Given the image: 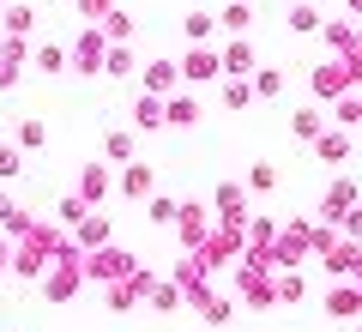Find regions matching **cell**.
Masks as SVG:
<instances>
[{
  "instance_id": "1",
  "label": "cell",
  "mask_w": 362,
  "mask_h": 332,
  "mask_svg": "<svg viewBox=\"0 0 362 332\" xmlns=\"http://www.w3.org/2000/svg\"><path fill=\"white\" fill-rule=\"evenodd\" d=\"M133 254L127 248H97V254H90V266H85V278H97V284H121V278H133Z\"/></svg>"
},
{
  "instance_id": "2",
  "label": "cell",
  "mask_w": 362,
  "mask_h": 332,
  "mask_svg": "<svg viewBox=\"0 0 362 332\" xmlns=\"http://www.w3.org/2000/svg\"><path fill=\"white\" fill-rule=\"evenodd\" d=\"M350 212H356V188H350V181H332V188H326V200H320V217L344 224Z\"/></svg>"
},
{
  "instance_id": "3",
  "label": "cell",
  "mask_w": 362,
  "mask_h": 332,
  "mask_svg": "<svg viewBox=\"0 0 362 332\" xmlns=\"http://www.w3.org/2000/svg\"><path fill=\"white\" fill-rule=\"evenodd\" d=\"M181 242H187V248H206L211 242V230H206V224H211V217H206V205H181Z\"/></svg>"
},
{
  "instance_id": "4",
  "label": "cell",
  "mask_w": 362,
  "mask_h": 332,
  "mask_svg": "<svg viewBox=\"0 0 362 332\" xmlns=\"http://www.w3.org/2000/svg\"><path fill=\"white\" fill-rule=\"evenodd\" d=\"M151 164H127L121 169V193H127V200H145V193H151Z\"/></svg>"
},
{
  "instance_id": "5",
  "label": "cell",
  "mask_w": 362,
  "mask_h": 332,
  "mask_svg": "<svg viewBox=\"0 0 362 332\" xmlns=\"http://www.w3.org/2000/svg\"><path fill=\"white\" fill-rule=\"evenodd\" d=\"M97 61H103V37H97V30H85V37L73 42V67H78V73H90Z\"/></svg>"
},
{
  "instance_id": "6",
  "label": "cell",
  "mask_w": 362,
  "mask_h": 332,
  "mask_svg": "<svg viewBox=\"0 0 362 332\" xmlns=\"http://www.w3.org/2000/svg\"><path fill=\"white\" fill-rule=\"evenodd\" d=\"M218 61H223V73H254V42H247V37H235L230 49L218 55Z\"/></svg>"
},
{
  "instance_id": "7",
  "label": "cell",
  "mask_w": 362,
  "mask_h": 332,
  "mask_svg": "<svg viewBox=\"0 0 362 332\" xmlns=\"http://www.w3.org/2000/svg\"><path fill=\"white\" fill-rule=\"evenodd\" d=\"M181 73L199 85V79H218V73H223V61H218L211 49H199V55H187V61H181Z\"/></svg>"
},
{
  "instance_id": "8",
  "label": "cell",
  "mask_w": 362,
  "mask_h": 332,
  "mask_svg": "<svg viewBox=\"0 0 362 332\" xmlns=\"http://www.w3.org/2000/svg\"><path fill=\"white\" fill-rule=\"evenodd\" d=\"M326 314H362V290L332 284V290H326Z\"/></svg>"
},
{
  "instance_id": "9",
  "label": "cell",
  "mask_w": 362,
  "mask_h": 332,
  "mask_svg": "<svg viewBox=\"0 0 362 332\" xmlns=\"http://www.w3.org/2000/svg\"><path fill=\"white\" fill-rule=\"evenodd\" d=\"M218 30H230V37H242V30H254V6H247V0H235V6H223Z\"/></svg>"
},
{
  "instance_id": "10",
  "label": "cell",
  "mask_w": 362,
  "mask_h": 332,
  "mask_svg": "<svg viewBox=\"0 0 362 332\" xmlns=\"http://www.w3.org/2000/svg\"><path fill=\"white\" fill-rule=\"evenodd\" d=\"M175 79H181L175 61H151L145 67V91H175Z\"/></svg>"
},
{
  "instance_id": "11",
  "label": "cell",
  "mask_w": 362,
  "mask_h": 332,
  "mask_svg": "<svg viewBox=\"0 0 362 332\" xmlns=\"http://www.w3.org/2000/svg\"><path fill=\"white\" fill-rule=\"evenodd\" d=\"M163 121H169V127H187V121H199V103L194 97H169L163 103Z\"/></svg>"
},
{
  "instance_id": "12",
  "label": "cell",
  "mask_w": 362,
  "mask_h": 332,
  "mask_svg": "<svg viewBox=\"0 0 362 332\" xmlns=\"http://www.w3.org/2000/svg\"><path fill=\"white\" fill-rule=\"evenodd\" d=\"M103 193H109V169H103V164H90L85 181H78V200H103Z\"/></svg>"
},
{
  "instance_id": "13",
  "label": "cell",
  "mask_w": 362,
  "mask_h": 332,
  "mask_svg": "<svg viewBox=\"0 0 362 332\" xmlns=\"http://www.w3.org/2000/svg\"><path fill=\"white\" fill-rule=\"evenodd\" d=\"M78 242L85 248H109V224L103 217H85V224H78Z\"/></svg>"
},
{
  "instance_id": "14",
  "label": "cell",
  "mask_w": 362,
  "mask_h": 332,
  "mask_svg": "<svg viewBox=\"0 0 362 332\" xmlns=\"http://www.w3.org/2000/svg\"><path fill=\"white\" fill-rule=\"evenodd\" d=\"M223 103H230V109H247V103H254V85H247V79H223Z\"/></svg>"
},
{
  "instance_id": "15",
  "label": "cell",
  "mask_w": 362,
  "mask_h": 332,
  "mask_svg": "<svg viewBox=\"0 0 362 332\" xmlns=\"http://www.w3.org/2000/svg\"><path fill=\"white\" fill-rule=\"evenodd\" d=\"M314 151H320L326 164H338V157L350 151V139H344V133H320V139H314Z\"/></svg>"
},
{
  "instance_id": "16",
  "label": "cell",
  "mask_w": 362,
  "mask_h": 332,
  "mask_svg": "<svg viewBox=\"0 0 362 332\" xmlns=\"http://www.w3.org/2000/svg\"><path fill=\"white\" fill-rule=\"evenodd\" d=\"M290 127H296V139H308V145H314V139H320V133H326L314 109H296V121H290Z\"/></svg>"
},
{
  "instance_id": "17",
  "label": "cell",
  "mask_w": 362,
  "mask_h": 332,
  "mask_svg": "<svg viewBox=\"0 0 362 332\" xmlns=\"http://www.w3.org/2000/svg\"><path fill=\"white\" fill-rule=\"evenodd\" d=\"M278 91H284V73L259 67V73H254V97H278Z\"/></svg>"
},
{
  "instance_id": "18",
  "label": "cell",
  "mask_w": 362,
  "mask_h": 332,
  "mask_svg": "<svg viewBox=\"0 0 362 332\" xmlns=\"http://www.w3.org/2000/svg\"><path fill=\"white\" fill-rule=\"evenodd\" d=\"M247 188H254V193H272V188H278V169H272V164H254V169H247Z\"/></svg>"
},
{
  "instance_id": "19",
  "label": "cell",
  "mask_w": 362,
  "mask_h": 332,
  "mask_svg": "<svg viewBox=\"0 0 362 332\" xmlns=\"http://www.w3.org/2000/svg\"><path fill=\"white\" fill-rule=\"evenodd\" d=\"M133 115H139V127H163V103H157V97H139Z\"/></svg>"
},
{
  "instance_id": "20",
  "label": "cell",
  "mask_w": 362,
  "mask_h": 332,
  "mask_svg": "<svg viewBox=\"0 0 362 332\" xmlns=\"http://www.w3.org/2000/svg\"><path fill=\"white\" fill-rule=\"evenodd\" d=\"M187 37H194V42L218 37V18H206V13H187Z\"/></svg>"
},
{
  "instance_id": "21",
  "label": "cell",
  "mask_w": 362,
  "mask_h": 332,
  "mask_svg": "<svg viewBox=\"0 0 362 332\" xmlns=\"http://www.w3.org/2000/svg\"><path fill=\"white\" fill-rule=\"evenodd\" d=\"M42 139H49V127H42V121H18V145H25V151H37Z\"/></svg>"
},
{
  "instance_id": "22",
  "label": "cell",
  "mask_w": 362,
  "mask_h": 332,
  "mask_svg": "<svg viewBox=\"0 0 362 332\" xmlns=\"http://www.w3.org/2000/svg\"><path fill=\"white\" fill-rule=\"evenodd\" d=\"M314 25H320V18H314V6H290V30H296V37H308Z\"/></svg>"
},
{
  "instance_id": "23",
  "label": "cell",
  "mask_w": 362,
  "mask_h": 332,
  "mask_svg": "<svg viewBox=\"0 0 362 332\" xmlns=\"http://www.w3.org/2000/svg\"><path fill=\"white\" fill-rule=\"evenodd\" d=\"M145 296H151L157 308H175V302H181V290H175V284H151V290H145Z\"/></svg>"
},
{
  "instance_id": "24",
  "label": "cell",
  "mask_w": 362,
  "mask_h": 332,
  "mask_svg": "<svg viewBox=\"0 0 362 332\" xmlns=\"http://www.w3.org/2000/svg\"><path fill=\"white\" fill-rule=\"evenodd\" d=\"M6 30H13V37H25V30H30V6H13V13H6Z\"/></svg>"
},
{
  "instance_id": "25",
  "label": "cell",
  "mask_w": 362,
  "mask_h": 332,
  "mask_svg": "<svg viewBox=\"0 0 362 332\" xmlns=\"http://www.w3.org/2000/svg\"><path fill=\"white\" fill-rule=\"evenodd\" d=\"M109 157H115V164L133 157V133H109Z\"/></svg>"
},
{
  "instance_id": "26",
  "label": "cell",
  "mask_w": 362,
  "mask_h": 332,
  "mask_svg": "<svg viewBox=\"0 0 362 332\" xmlns=\"http://www.w3.org/2000/svg\"><path fill=\"white\" fill-rule=\"evenodd\" d=\"M37 61L49 67V73H61V67H66V55H61V49H54V42H49V49H37Z\"/></svg>"
},
{
  "instance_id": "27",
  "label": "cell",
  "mask_w": 362,
  "mask_h": 332,
  "mask_svg": "<svg viewBox=\"0 0 362 332\" xmlns=\"http://www.w3.org/2000/svg\"><path fill=\"white\" fill-rule=\"evenodd\" d=\"M103 67H109V73H127V67H133V55H127V49H115V55H103Z\"/></svg>"
},
{
  "instance_id": "28",
  "label": "cell",
  "mask_w": 362,
  "mask_h": 332,
  "mask_svg": "<svg viewBox=\"0 0 362 332\" xmlns=\"http://www.w3.org/2000/svg\"><path fill=\"white\" fill-rule=\"evenodd\" d=\"M103 30H109V37H115V42H121V37H127L133 25H127V18H121V13H109V18H103Z\"/></svg>"
},
{
  "instance_id": "29",
  "label": "cell",
  "mask_w": 362,
  "mask_h": 332,
  "mask_svg": "<svg viewBox=\"0 0 362 332\" xmlns=\"http://www.w3.org/2000/svg\"><path fill=\"white\" fill-rule=\"evenodd\" d=\"M78 13L85 18H109V0H78Z\"/></svg>"
},
{
  "instance_id": "30",
  "label": "cell",
  "mask_w": 362,
  "mask_h": 332,
  "mask_svg": "<svg viewBox=\"0 0 362 332\" xmlns=\"http://www.w3.org/2000/svg\"><path fill=\"white\" fill-rule=\"evenodd\" d=\"M0 176H18V151L13 145H0Z\"/></svg>"
},
{
  "instance_id": "31",
  "label": "cell",
  "mask_w": 362,
  "mask_h": 332,
  "mask_svg": "<svg viewBox=\"0 0 362 332\" xmlns=\"http://www.w3.org/2000/svg\"><path fill=\"white\" fill-rule=\"evenodd\" d=\"M344 230H350V236H356V242H362V205H356V212L344 217Z\"/></svg>"
},
{
  "instance_id": "32",
  "label": "cell",
  "mask_w": 362,
  "mask_h": 332,
  "mask_svg": "<svg viewBox=\"0 0 362 332\" xmlns=\"http://www.w3.org/2000/svg\"><path fill=\"white\" fill-rule=\"evenodd\" d=\"M6 266H13V254H6V242H0V278H6Z\"/></svg>"
}]
</instances>
